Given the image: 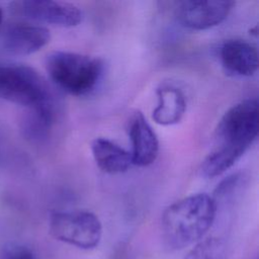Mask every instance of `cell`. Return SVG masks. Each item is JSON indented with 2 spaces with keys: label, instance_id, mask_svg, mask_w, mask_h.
<instances>
[{
  "label": "cell",
  "instance_id": "obj_11",
  "mask_svg": "<svg viewBox=\"0 0 259 259\" xmlns=\"http://www.w3.org/2000/svg\"><path fill=\"white\" fill-rule=\"evenodd\" d=\"M157 105L152 112L153 120L160 125L177 124L183 118L187 102L184 92L174 84H162L157 88Z\"/></svg>",
  "mask_w": 259,
  "mask_h": 259
},
{
  "label": "cell",
  "instance_id": "obj_5",
  "mask_svg": "<svg viewBox=\"0 0 259 259\" xmlns=\"http://www.w3.org/2000/svg\"><path fill=\"white\" fill-rule=\"evenodd\" d=\"M51 236L65 244L83 250L96 248L102 238V224L89 210L54 211L49 220Z\"/></svg>",
  "mask_w": 259,
  "mask_h": 259
},
{
  "label": "cell",
  "instance_id": "obj_10",
  "mask_svg": "<svg viewBox=\"0 0 259 259\" xmlns=\"http://www.w3.org/2000/svg\"><path fill=\"white\" fill-rule=\"evenodd\" d=\"M51 33L45 26L18 23L10 26L3 35V50L11 56H28L46 47Z\"/></svg>",
  "mask_w": 259,
  "mask_h": 259
},
{
  "label": "cell",
  "instance_id": "obj_16",
  "mask_svg": "<svg viewBox=\"0 0 259 259\" xmlns=\"http://www.w3.org/2000/svg\"><path fill=\"white\" fill-rule=\"evenodd\" d=\"M2 20H3V11H2V8L0 7V26L2 24Z\"/></svg>",
  "mask_w": 259,
  "mask_h": 259
},
{
  "label": "cell",
  "instance_id": "obj_8",
  "mask_svg": "<svg viewBox=\"0 0 259 259\" xmlns=\"http://www.w3.org/2000/svg\"><path fill=\"white\" fill-rule=\"evenodd\" d=\"M127 134L132 146L130 153L133 165L147 167L153 164L159 155V140L141 111L137 110L130 116Z\"/></svg>",
  "mask_w": 259,
  "mask_h": 259
},
{
  "label": "cell",
  "instance_id": "obj_6",
  "mask_svg": "<svg viewBox=\"0 0 259 259\" xmlns=\"http://www.w3.org/2000/svg\"><path fill=\"white\" fill-rule=\"evenodd\" d=\"M235 6L234 1H180L176 3L175 16L185 28L205 30L221 24Z\"/></svg>",
  "mask_w": 259,
  "mask_h": 259
},
{
  "label": "cell",
  "instance_id": "obj_12",
  "mask_svg": "<svg viewBox=\"0 0 259 259\" xmlns=\"http://www.w3.org/2000/svg\"><path fill=\"white\" fill-rule=\"evenodd\" d=\"M91 153L97 167L108 174L126 172L133 165L130 151L106 138H96L91 143Z\"/></svg>",
  "mask_w": 259,
  "mask_h": 259
},
{
  "label": "cell",
  "instance_id": "obj_4",
  "mask_svg": "<svg viewBox=\"0 0 259 259\" xmlns=\"http://www.w3.org/2000/svg\"><path fill=\"white\" fill-rule=\"evenodd\" d=\"M0 99L25 108L53 102L42 77L31 67L0 64Z\"/></svg>",
  "mask_w": 259,
  "mask_h": 259
},
{
  "label": "cell",
  "instance_id": "obj_13",
  "mask_svg": "<svg viewBox=\"0 0 259 259\" xmlns=\"http://www.w3.org/2000/svg\"><path fill=\"white\" fill-rule=\"evenodd\" d=\"M27 111L22 119L21 127L24 136L33 141L45 139L54 121V104L53 102L40 104Z\"/></svg>",
  "mask_w": 259,
  "mask_h": 259
},
{
  "label": "cell",
  "instance_id": "obj_15",
  "mask_svg": "<svg viewBox=\"0 0 259 259\" xmlns=\"http://www.w3.org/2000/svg\"><path fill=\"white\" fill-rule=\"evenodd\" d=\"M4 259H34L31 251L25 246H11L5 252Z\"/></svg>",
  "mask_w": 259,
  "mask_h": 259
},
{
  "label": "cell",
  "instance_id": "obj_7",
  "mask_svg": "<svg viewBox=\"0 0 259 259\" xmlns=\"http://www.w3.org/2000/svg\"><path fill=\"white\" fill-rule=\"evenodd\" d=\"M17 9L31 20L59 27H74L83 19L82 10L69 2L25 0L17 3Z\"/></svg>",
  "mask_w": 259,
  "mask_h": 259
},
{
  "label": "cell",
  "instance_id": "obj_2",
  "mask_svg": "<svg viewBox=\"0 0 259 259\" xmlns=\"http://www.w3.org/2000/svg\"><path fill=\"white\" fill-rule=\"evenodd\" d=\"M217 207L214 197L206 193L191 194L167 206L161 218L164 245L177 251L203 240L214 223Z\"/></svg>",
  "mask_w": 259,
  "mask_h": 259
},
{
  "label": "cell",
  "instance_id": "obj_9",
  "mask_svg": "<svg viewBox=\"0 0 259 259\" xmlns=\"http://www.w3.org/2000/svg\"><path fill=\"white\" fill-rule=\"evenodd\" d=\"M219 58L224 69L234 76L251 77L258 70L257 48L246 39L225 40L220 46Z\"/></svg>",
  "mask_w": 259,
  "mask_h": 259
},
{
  "label": "cell",
  "instance_id": "obj_14",
  "mask_svg": "<svg viewBox=\"0 0 259 259\" xmlns=\"http://www.w3.org/2000/svg\"><path fill=\"white\" fill-rule=\"evenodd\" d=\"M225 242L217 237L201 240L185 254L182 259H226Z\"/></svg>",
  "mask_w": 259,
  "mask_h": 259
},
{
  "label": "cell",
  "instance_id": "obj_3",
  "mask_svg": "<svg viewBox=\"0 0 259 259\" xmlns=\"http://www.w3.org/2000/svg\"><path fill=\"white\" fill-rule=\"evenodd\" d=\"M46 70L60 89L74 96H84L91 93L100 82L103 64L88 55L56 51L48 55Z\"/></svg>",
  "mask_w": 259,
  "mask_h": 259
},
{
  "label": "cell",
  "instance_id": "obj_1",
  "mask_svg": "<svg viewBox=\"0 0 259 259\" xmlns=\"http://www.w3.org/2000/svg\"><path fill=\"white\" fill-rule=\"evenodd\" d=\"M259 109L256 98H247L230 107L215 130L213 149L201 164L204 176L224 174L251 147L258 136Z\"/></svg>",
  "mask_w": 259,
  "mask_h": 259
}]
</instances>
